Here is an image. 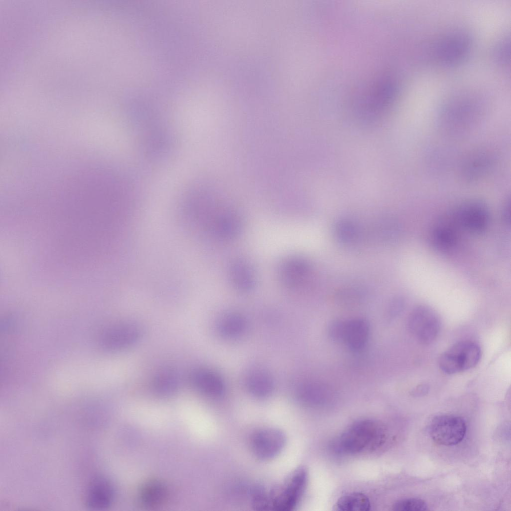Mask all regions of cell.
I'll use <instances>...</instances> for the list:
<instances>
[{"instance_id": "cell-1", "label": "cell", "mask_w": 511, "mask_h": 511, "mask_svg": "<svg viewBox=\"0 0 511 511\" xmlns=\"http://www.w3.org/2000/svg\"><path fill=\"white\" fill-rule=\"evenodd\" d=\"M482 104L480 99L469 93L455 95L441 106L439 123L446 130L456 133L468 129L481 114Z\"/></svg>"}, {"instance_id": "cell-2", "label": "cell", "mask_w": 511, "mask_h": 511, "mask_svg": "<svg viewBox=\"0 0 511 511\" xmlns=\"http://www.w3.org/2000/svg\"><path fill=\"white\" fill-rule=\"evenodd\" d=\"M386 431L381 423L372 419L356 421L341 434L337 442L338 450L348 454L372 451L385 441Z\"/></svg>"}, {"instance_id": "cell-3", "label": "cell", "mask_w": 511, "mask_h": 511, "mask_svg": "<svg viewBox=\"0 0 511 511\" xmlns=\"http://www.w3.org/2000/svg\"><path fill=\"white\" fill-rule=\"evenodd\" d=\"M472 47V39L468 33L455 30L445 34L436 43L434 56L442 66L453 67L467 59Z\"/></svg>"}, {"instance_id": "cell-4", "label": "cell", "mask_w": 511, "mask_h": 511, "mask_svg": "<svg viewBox=\"0 0 511 511\" xmlns=\"http://www.w3.org/2000/svg\"><path fill=\"white\" fill-rule=\"evenodd\" d=\"M307 479V472L304 467L295 469L281 485L271 491L269 495L270 508L279 511L294 509L305 491Z\"/></svg>"}, {"instance_id": "cell-5", "label": "cell", "mask_w": 511, "mask_h": 511, "mask_svg": "<svg viewBox=\"0 0 511 511\" xmlns=\"http://www.w3.org/2000/svg\"><path fill=\"white\" fill-rule=\"evenodd\" d=\"M481 349L477 343L463 341L454 344L443 353L439 366L443 372L454 374L474 367L481 357Z\"/></svg>"}, {"instance_id": "cell-6", "label": "cell", "mask_w": 511, "mask_h": 511, "mask_svg": "<svg viewBox=\"0 0 511 511\" xmlns=\"http://www.w3.org/2000/svg\"><path fill=\"white\" fill-rule=\"evenodd\" d=\"M408 327L418 341L423 344H429L437 337L440 329V321L437 314L430 307L419 305L410 313Z\"/></svg>"}, {"instance_id": "cell-7", "label": "cell", "mask_w": 511, "mask_h": 511, "mask_svg": "<svg viewBox=\"0 0 511 511\" xmlns=\"http://www.w3.org/2000/svg\"><path fill=\"white\" fill-rule=\"evenodd\" d=\"M466 425L460 417L440 415L433 418L429 427L430 435L435 442L450 446L458 444L464 439Z\"/></svg>"}, {"instance_id": "cell-8", "label": "cell", "mask_w": 511, "mask_h": 511, "mask_svg": "<svg viewBox=\"0 0 511 511\" xmlns=\"http://www.w3.org/2000/svg\"><path fill=\"white\" fill-rule=\"evenodd\" d=\"M454 216L465 229L472 233L480 234L488 226L490 211L483 201L471 200L459 205L454 212Z\"/></svg>"}, {"instance_id": "cell-9", "label": "cell", "mask_w": 511, "mask_h": 511, "mask_svg": "<svg viewBox=\"0 0 511 511\" xmlns=\"http://www.w3.org/2000/svg\"><path fill=\"white\" fill-rule=\"evenodd\" d=\"M286 437L281 430L273 428L259 429L252 435L250 444L253 454L262 460L271 459L282 451Z\"/></svg>"}, {"instance_id": "cell-10", "label": "cell", "mask_w": 511, "mask_h": 511, "mask_svg": "<svg viewBox=\"0 0 511 511\" xmlns=\"http://www.w3.org/2000/svg\"><path fill=\"white\" fill-rule=\"evenodd\" d=\"M141 327L133 322H124L108 329L102 337L104 348L110 351L126 349L137 343L142 336Z\"/></svg>"}, {"instance_id": "cell-11", "label": "cell", "mask_w": 511, "mask_h": 511, "mask_svg": "<svg viewBox=\"0 0 511 511\" xmlns=\"http://www.w3.org/2000/svg\"><path fill=\"white\" fill-rule=\"evenodd\" d=\"M311 272V265L306 259L298 256L291 257L284 260L280 264L279 277L285 287L296 288L306 282Z\"/></svg>"}, {"instance_id": "cell-12", "label": "cell", "mask_w": 511, "mask_h": 511, "mask_svg": "<svg viewBox=\"0 0 511 511\" xmlns=\"http://www.w3.org/2000/svg\"><path fill=\"white\" fill-rule=\"evenodd\" d=\"M113 498L111 484L101 477L93 478L88 483L84 495L86 506L91 509H102L109 507Z\"/></svg>"}, {"instance_id": "cell-13", "label": "cell", "mask_w": 511, "mask_h": 511, "mask_svg": "<svg viewBox=\"0 0 511 511\" xmlns=\"http://www.w3.org/2000/svg\"><path fill=\"white\" fill-rule=\"evenodd\" d=\"M494 158L488 152L474 153L464 162L461 168L463 178L468 182H475L488 173L494 164Z\"/></svg>"}, {"instance_id": "cell-14", "label": "cell", "mask_w": 511, "mask_h": 511, "mask_svg": "<svg viewBox=\"0 0 511 511\" xmlns=\"http://www.w3.org/2000/svg\"><path fill=\"white\" fill-rule=\"evenodd\" d=\"M212 231L217 237L229 240L238 236L242 228L240 216L233 211L222 209L214 216L210 225Z\"/></svg>"}, {"instance_id": "cell-15", "label": "cell", "mask_w": 511, "mask_h": 511, "mask_svg": "<svg viewBox=\"0 0 511 511\" xmlns=\"http://www.w3.org/2000/svg\"><path fill=\"white\" fill-rule=\"evenodd\" d=\"M191 382L198 390L205 394L217 396L222 394L224 384L222 378L214 372L206 369H198L191 376Z\"/></svg>"}, {"instance_id": "cell-16", "label": "cell", "mask_w": 511, "mask_h": 511, "mask_svg": "<svg viewBox=\"0 0 511 511\" xmlns=\"http://www.w3.org/2000/svg\"><path fill=\"white\" fill-rule=\"evenodd\" d=\"M369 325L363 318L346 320L344 342L352 350L359 351L365 346L369 337Z\"/></svg>"}, {"instance_id": "cell-17", "label": "cell", "mask_w": 511, "mask_h": 511, "mask_svg": "<svg viewBox=\"0 0 511 511\" xmlns=\"http://www.w3.org/2000/svg\"><path fill=\"white\" fill-rule=\"evenodd\" d=\"M230 275L233 285L240 291H251L255 286L256 279L254 271L245 260L234 261L230 266Z\"/></svg>"}, {"instance_id": "cell-18", "label": "cell", "mask_w": 511, "mask_h": 511, "mask_svg": "<svg viewBox=\"0 0 511 511\" xmlns=\"http://www.w3.org/2000/svg\"><path fill=\"white\" fill-rule=\"evenodd\" d=\"M167 495L166 486L158 480L146 482L142 486L139 493L141 503L147 507L159 506L165 501Z\"/></svg>"}, {"instance_id": "cell-19", "label": "cell", "mask_w": 511, "mask_h": 511, "mask_svg": "<svg viewBox=\"0 0 511 511\" xmlns=\"http://www.w3.org/2000/svg\"><path fill=\"white\" fill-rule=\"evenodd\" d=\"M179 385V379L175 371L165 369L158 372L152 380L151 387L158 395L166 396L174 393Z\"/></svg>"}, {"instance_id": "cell-20", "label": "cell", "mask_w": 511, "mask_h": 511, "mask_svg": "<svg viewBox=\"0 0 511 511\" xmlns=\"http://www.w3.org/2000/svg\"><path fill=\"white\" fill-rule=\"evenodd\" d=\"M334 508L340 511H368L370 510L371 504L364 494L355 492L340 497Z\"/></svg>"}, {"instance_id": "cell-21", "label": "cell", "mask_w": 511, "mask_h": 511, "mask_svg": "<svg viewBox=\"0 0 511 511\" xmlns=\"http://www.w3.org/2000/svg\"><path fill=\"white\" fill-rule=\"evenodd\" d=\"M246 327L245 319L241 315L232 313L224 316L218 324L220 333L225 337H235L243 333Z\"/></svg>"}, {"instance_id": "cell-22", "label": "cell", "mask_w": 511, "mask_h": 511, "mask_svg": "<svg viewBox=\"0 0 511 511\" xmlns=\"http://www.w3.org/2000/svg\"><path fill=\"white\" fill-rule=\"evenodd\" d=\"M431 241L433 246L438 250L447 251L455 245L457 235L452 228L446 225H439L433 230Z\"/></svg>"}, {"instance_id": "cell-23", "label": "cell", "mask_w": 511, "mask_h": 511, "mask_svg": "<svg viewBox=\"0 0 511 511\" xmlns=\"http://www.w3.org/2000/svg\"><path fill=\"white\" fill-rule=\"evenodd\" d=\"M247 387L250 392L258 397H264L269 395L273 389L271 377L262 372L252 374L248 379Z\"/></svg>"}, {"instance_id": "cell-24", "label": "cell", "mask_w": 511, "mask_h": 511, "mask_svg": "<svg viewBox=\"0 0 511 511\" xmlns=\"http://www.w3.org/2000/svg\"><path fill=\"white\" fill-rule=\"evenodd\" d=\"M336 239L342 244L350 245L354 243L360 236V230L357 225L349 220L338 221L334 227Z\"/></svg>"}, {"instance_id": "cell-25", "label": "cell", "mask_w": 511, "mask_h": 511, "mask_svg": "<svg viewBox=\"0 0 511 511\" xmlns=\"http://www.w3.org/2000/svg\"><path fill=\"white\" fill-rule=\"evenodd\" d=\"M329 387L323 383L310 381L300 385L297 393L299 398L304 401L309 402L318 400L330 393Z\"/></svg>"}, {"instance_id": "cell-26", "label": "cell", "mask_w": 511, "mask_h": 511, "mask_svg": "<svg viewBox=\"0 0 511 511\" xmlns=\"http://www.w3.org/2000/svg\"><path fill=\"white\" fill-rule=\"evenodd\" d=\"M375 232L382 242L392 243L398 239L400 227L396 220L391 218L384 219L377 224Z\"/></svg>"}, {"instance_id": "cell-27", "label": "cell", "mask_w": 511, "mask_h": 511, "mask_svg": "<svg viewBox=\"0 0 511 511\" xmlns=\"http://www.w3.org/2000/svg\"><path fill=\"white\" fill-rule=\"evenodd\" d=\"M493 57L495 62L500 66H505L510 60V41L508 38L500 40L493 50Z\"/></svg>"}, {"instance_id": "cell-28", "label": "cell", "mask_w": 511, "mask_h": 511, "mask_svg": "<svg viewBox=\"0 0 511 511\" xmlns=\"http://www.w3.org/2000/svg\"><path fill=\"white\" fill-rule=\"evenodd\" d=\"M392 510L398 511H421L428 510V506L423 500L416 498H406L397 501Z\"/></svg>"}, {"instance_id": "cell-29", "label": "cell", "mask_w": 511, "mask_h": 511, "mask_svg": "<svg viewBox=\"0 0 511 511\" xmlns=\"http://www.w3.org/2000/svg\"><path fill=\"white\" fill-rule=\"evenodd\" d=\"M346 320H336L329 326V336L334 341L344 342Z\"/></svg>"}, {"instance_id": "cell-30", "label": "cell", "mask_w": 511, "mask_h": 511, "mask_svg": "<svg viewBox=\"0 0 511 511\" xmlns=\"http://www.w3.org/2000/svg\"><path fill=\"white\" fill-rule=\"evenodd\" d=\"M364 289L362 287L358 286L346 287L340 289L337 295L343 300L355 299L364 295Z\"/></svg>"}, {"instance_id": "cell-31", "label": "cell", "mask_w": 511, "mask_h": 511, "mask_svg": "<svg viewBox=\"0 0 511 511\" xmlns=\"http://www.w3.org/2000/svg\"><path fill=\"white\" fill-rule=\"evenodd\" d=\"M403 305L404 300L401 297H396L394 298L389 303L388 308V313L391 316L395 315L401 310Z\"/></svg>"}, {"instance_id": "cell-32", "label": "cell", "mask_w": 511, "mask_h": 511, "mask_svg": "<svg viewBox=\"0 0 511 511\" xmlns=\"http://www.w3.org/2000/svg\"><path fill=\"white\" fill-rule=\"evenodd\" d=\"M502 217L504 222L507 225L510 224L511 204L510 200H507L502 209Z\"/></svg>"}]
</instances>
